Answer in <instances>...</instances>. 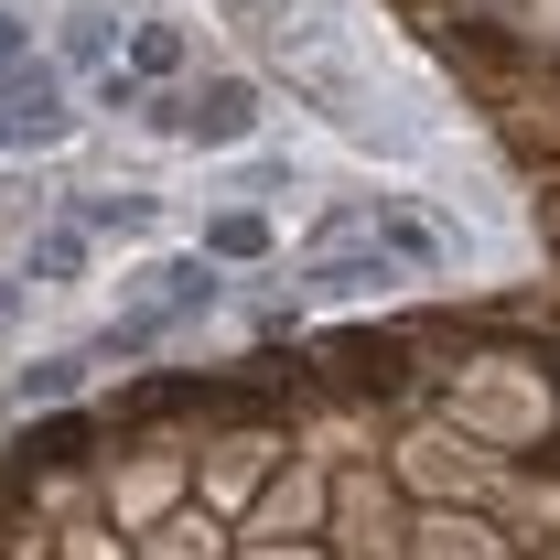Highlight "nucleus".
<instances>
[{
	"instance_id": "3",
	"label": "nucleus",
	"mask_w": 560,
	"mask_h": 560,
	"mask_svg": "<svg viewBox=\"0 0 560 560\" xmlns=\"http://www.w3.org/2000/svg\"><path fill=\"white\" fill-rule=\"evenodd\" d=\"M399 259L377 248V237H324L313 259H302V302H366V291H388Z\"/></svg>"
},
{
	"instance_id": "6",
	"label": "nucleus",
	"mask_w": 560,
	"mask_h": 560,
	"mask_svg": "<svg viewBox=\"0 0 560 560\" xmlns=\"http://www.w3.org/2000/svg\"><path fill=\"white\" fill-rule=\"evenodd\" d=\"M75 270H86V226H44L22 248V280H75Z\"/></svg>"
},
{
	"instance_id": "10",
	"label": "nucleus",
	"mask_w": 560,
	"mask_h": 560,
	"mask_svg": "<svg viewBox=\"0 0 560 560\" xmlns=\"http://www.w3.org/2000/svg\"><path fill=\"white\" fill-rule=\"evenodd\" d=\"M291 184H302L291 162H248V173H237V195H291Z\"/></svg>"
},
{
	"instance_id": "5",
	"label": "nucleus",
	"mask_w": 560,
	"mask_h": 560,
	"mask_svg": "<svg viewBox=\"0 0 560 560\" xmlns=\"http://www.w3.org/2000/svg\"><path fill=\"white\" fill-rule=\"evenodd\" d=\"M86 237H151V226H162V206H151V195H86Z\"/></svg>"
},
{
	"instance_id": "7",
	"label": "nucleus",
	"mask_w": 560,
	"mask_h": 560,
	"mask_svg": "<svg viewBox=\"0 0 560 560\" xmlns=\"http://www.w3.org/2000/svg\"><path fill=\"white\" fill-rule=\"evenodd\" d=\"M75 377H86V355H33V366H22L11 388H22V399H66Z\"/></svg>"
},
{
	"instance_id": "2",
	"label": "nucleus",
	"mask_w": 560,
	"mask_h": 560,
	"mask_svg": "<svg viewBox=\"0 0 560 560\" xmlns=\"http://www.w3.org/2000/svg\"><path fill=\"white\" fill-rule=\"evenodd\" d=\"M75 140V108H66V66H22L0 75V151H55Z\"/></svg>"
},
{
	"instance_id": "12",
	"label": "nucleus",
	"mask_w": 560,
	"mask_h": 560,
	"mask_svg": "<svg viewBox=\"0 0 560 560\" xmlns=\"http://www.w3.org/2000/svg\"><path fill=\"white\" fill-rule=\"evenodd\" d=\"M22 302H33V280H22V270H0V335L22 324Z\"/></svg>"
},
{
	"instance_id": "9",
	"label": "nucleus",
	"mask_w": 560,
	"mask_h": 560,
	"mask_svg": "<svg viewBox=\"0 0 560 560\" xmlns=\"http://www.w3.org/2000/svg\"><path fill=\"white\" fill-rule=\"evenodd\" d=\"M173 55H184V33H173V22H140V55H130V75H162Z\"/></svg>"
},
{
	"instance_id": "8",
	"label": "nucleus",
	"mask_w": 560,
	"mask_h": 560,
	"mask_svg": "<svg viewBox=\"0 0 560 560\" xmlns=\"http://www.w3.org/2000/svg\"><path fill=\"white\" fill-rule=\"evenodd\" d=\"M206 248H215V259H259V248H270V226H259V215H215Z\"/></svg>"
},
{
	"instance_id": "11",
	"label": "nucleus",
	"mask_w": 560,
	"mask_h": 560,
	"mask_svg": "<svg viewBox=\"0 0 560 560\" xmlns=\"http://www.w3.org/2000/svg\"><path fill=\"white\" fill-rule=\"evenodd\" d=\"M22 55H33V22H22V11H0V75L22 66Z\"/></svg>"
},
{
	"instance_id": "1",
	"label": "nucleus",
	"mask_w": 560,
	"mask_h": 560,
	"mask_svg": "<svg viewBox=\"0 0 560 560\" xmlns=\"http://www.w3.org/2000/svg\"><path fill=\"white\" fill-rule=\"evenodd\" d=\"M151 130L195 140V151H237V140H259V75H195V86H173V97L151 108Z\"/></svg>"
},
{
	"instance_id": "4",
	"label": "nucleus",
	"mask_w": 560,
	"mask_h": 560,
	"mask_svg": "<svg viewBox=\"0 0 560 560\" xmlns=\"http://www.w3.org/2000/svg\"><path fill=\"white\" fill-rule=\"evenodd\" d=\"M119 55V11L108 0H75L66 11V44H55V66H108Z\"/></svg>"
}]
</instances>
